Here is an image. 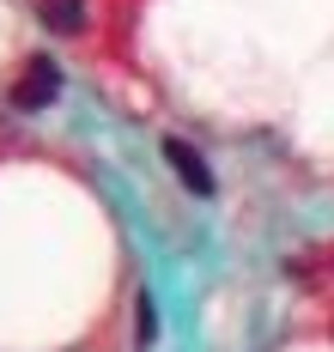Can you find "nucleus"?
<instances>
[{
    "mask_svg": "<svg viewBox=\"0 0 334 352\" xmlns=\"http://www.w3.org/2000/svg\"><path fill=\"white\" fill-rule=\"evenodd\" d=\"M55 91H61V67L49 61V55H31L25 73H19V85H12V109H49L55 104Z\"/></svg>",
    "mask_w": 334,
    "mask_h": 352,
    "instance_id": "obj_1",
    "label": "nucleus"
},
{
    "mask_svg": "<svg viewBox=\"0 0 334 352\" xmlns=\"http://www.w3.org/2000/svg\"><path fill=\"white\" fill-rule=\"evenodd\" d=\"M164 164L183 176V188H188V195L213 201V188H219V182H213V164H207V158H201V152H194L188 140H164Z\"/></svg>",
    "mask_w": 334,
    "mask_h": 352,
    "instance_id": "obj_2",
    "label": "nucleus"
},
{
    "mask_svg": "<svg viewBox=\"0 0 334 352\" xmlns=\"http://www.w3.org/2000/svg\"><path fill=\"white\" fill-rule=\"evenodd\" d=\"M43 25L61 36H74L79 25H85V0H43Z\"/></svg>",
    "mask_w": 334,
    "mask_h": 352,
    "instance_id": "obj_3",
    "label": "nucleus"
}]
</instances>
